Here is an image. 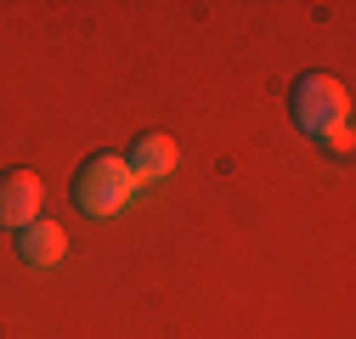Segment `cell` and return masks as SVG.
I'll list each match as a JSON object with an SVG mask.
<instances>
[{"instance_id": "cell-1", "label": "cell", "mask_w": 356, "mask_h": 339, "mask_svg": "<svg viewBox=\"0 0 356 339\" xmlns=\"http://www.w3.org/2000/svg\"><path fill=\"white\" fill-rule=\"evenodd\" d=\"M136 176H130V164L113 158V153H97V158H85L79 164V176H74V209L79 215H91V221H108L119 215V209L136 198Z\"/></svg>"}, {"instance_id": "cell-2", "label": "cell", "mask_w": 356, "mask_h": 339, "mask_svg": "<svg viewBox=\"0 0 356 339\" xmlns=\"http://www.w3.org/2000/svg\"><path fill=\"white\" fill-rule=\"evenodd\" d=\"M289 113H294L300 131L317 142L323 131H334V124L350 119V91H345L334 74H300L294 91H289Z\"/></svg>"}, {"instance_id": "cell-3", "label": "cell", "mask_w": 356, "mask_h": 339, "mask_svg": "<svg viewBox=\"0 0 356 339\" xmlns=\"http://www.w3.org/2000/svg\"><path fill=\"white\" fill-rule=\"evenodd\" d=\"M40 204H46V181L34 170H6L0 176V232H23L29 221H40Z\"/></svg>"}, {"instance_id": "cell-4", "label": "cell", "mask_w": 356, "mask_h": 339, "mask_svg": "<svg viewBox=\"0 0 356 339\" xmlns=\"http://www.w3.org/2000/svg\"><path fill=\"white\" fill-rule=\"evenodd\" d=\"M175 158H181V147H175V136H164V131H147V136H136L130 142V176H136V187L142 181H164L170 170H175Z\"/></svg>"}, {"instance_id": "cell-5", "label": "cell", "mask_w": 356, "mask_h": 339, "mask_svg": "<svg viewBox=\"0 0 356 339\" xmlns=\"http://www.w3.org/2000/svg\"><path fill=\"white\" fill-rule=\"evenodd\" d=\"M63 254H68V232H63L57 221H29V226L17 232V261H23V266H34V272L57 266Z\"/></svg>"}, {"instance_id": "cell-6", "label": "cell", "mask_w": 356, "mask_h": 339, "mask_svg": "<svg viewBox=\"0 0 356 339\" xmlns=\"http://www.w3.org/2000/svg\"><path fill=\"white\" fill-rule=\"evenodd\" d=\"M317 147H323L328 158H350V119H345V124H334V131H323V136H317Z\"/></svg>"}]
</instances>
